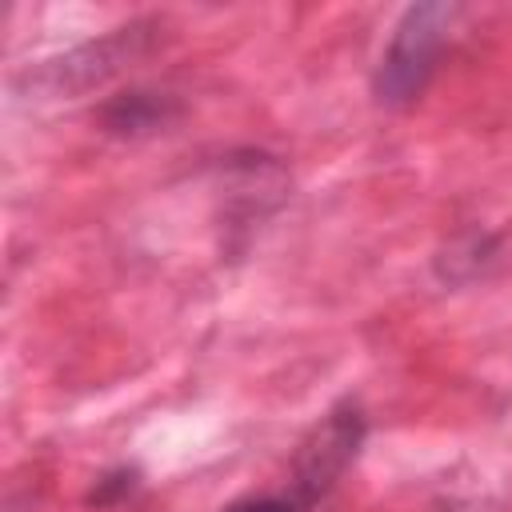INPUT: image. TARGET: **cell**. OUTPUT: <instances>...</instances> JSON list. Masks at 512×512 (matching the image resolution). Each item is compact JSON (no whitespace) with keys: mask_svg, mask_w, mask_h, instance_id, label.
<instances>
[{"mask_svg":"<svg viewBox=\"0 0 512 512\" xmlns=\"http://www.w3.org/2000/svg\"><path fill=\"white\" fill-rule=\"evenodd\" d=\"M452 16H456L452 4H412L400 16L372 76V92L384 108H404L424 92V84L436 72L440 48L448 40Z\"/></svg>","mask_w":512,"mask_h":512,"instance_id":"1","label":"cell"},{"mask_svg":"<svg viewBox=\"0 0 512 512\" xmlns=\"http://www.w3.org/2000/svg\"><path fill=\"white\" fill-rule=\"evenodd\" d=\"M360 440H364V416L356 404H340L332 408L316 432L300 444L296 452V484H292V496H300L304 504H312L316 496H324L336 476L356 460L360 452Z\"/></svg>","mask_w":512,"mask_h":512,"instance_id":"2","label":"cell"},{"mask_svg":"<svg viewBox=\"0 0 512 512\" xmlns=\"http://www.w3.org/2000/svg\"><path fill=\"white\" fill-rule=\"evenodd\" d=\"M148 24H132V28H116V36H104L100 44H84L76 52H68L64 60L48 64V80L56 88H88L100 84L104 76H112L124 60H132L144 48V32Z\"/></svg>","mask_w":512,"mask_h":512,"instance_id":"3","label":"cell"},{"mask_svg":"<svg viewBox=\"0 0 512 512\" xmlns=\"http://www.w3.org/2000/svg\"><path fill=\"white\" fill-rule=\"evenodd\" d=\"M100 128L112 136H148L156 128H168L180 116V100L172 92H152V88H128L100 104Z\"/></svg>","mask_w":512,"mask_h":512,"instance_id":"4","label":"cell"},{"mask_svg":"<svg viewBox=\"0 0 512 512\" xmlns=\"http://www.w3.org/2000/svg\"><path fill=\"white\" fill-rule=\"evenodd\" d=\"M136 484H140L136 468H112V472H104V476L96 480V488L88 492V504H96V508L116 504V500H120V496H128Z\"/></svg>","mask_w":512,"mask_h":512,"instance_id":"5","label":"cell"},{"mask_svg":"<svg viewBox=\"0 0 512 512\" xmlns=\"http://www.w3.org/2000/svg\"><path fill=\"white\" fill-rule=\"evenodd\" d=\"M220 512H308V504L300 496H272V492H264V496H240V500H232Z\"/></svg>","mask_w":512,"mask_h":512,"instance_id":"6","label":"cell"}]
</instances>
